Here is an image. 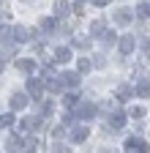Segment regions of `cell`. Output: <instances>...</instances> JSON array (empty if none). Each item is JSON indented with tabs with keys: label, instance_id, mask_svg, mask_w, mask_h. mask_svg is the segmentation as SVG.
I'll use <instances>...</instances> for the list:
<instances>
[{
	"label": "cell",
	"instance_id": "obj_31",
	"mask_svg": "<svg viewBox=\"0 0 150 153\" xmlns=\"http://www.w3.org/2000/svg\"><path fill=\"white\" fill-rule=\"evenodd\" d=\"M98 153H112V150H98Z\"/></svg>",
	"mask_w": 150,
	"mask_h": 153
},
{
	"label": "cell",
	"instance_id": "obj_5",
	"mask_svg": "<svg viewBox=\"0 0 150 153\" xmlns=\"http://www.w3.org/2000/svg\"><path fill=\"white\" fill-rule=\"evenodd\" d=\"M27 93H30L33 101H41V93H44L41 82H38V79H27Z\"/></svg>",
	"mask_w": 150,
	"mask_h": 153
},
{
	"label": "cell",
	"instance_id": "obj_7",
	"mask_svg": "<svg viewBox=\"0 0 150 153\" xmlns=\"http://www.w3.org/2000/svg\"><path fill=\"white\" fill-rule=\"evenodd\" d=\"M35 128H41V118H25V120H22V126H19V131H22V134L35 131Z\"/></svg>",
	"mask_w": 150,
	"mask_h": 153
},
{
	"label": "cell",
	"instance_id": "obj_27",
	"mask_svg": "<svg viewBox=\"0 0 150 153\" xmlns=\"http://www.w3.org/2000/svg\"><path fill=\"white\" fill-rule=\"evenodd\" d=\"M93 33H96V36H104V22H93Z\"/></svg>",
	"mask_w": 150,
	"mask_h": 153
},
{
	"label": "cell",
	"instance_id": "obj_9",
	"mask_svg": "<svg viewBox=\"0 0 150 153\" xmlns=\"http://www.w3.org/2000/svg\"><path fill=\"white\" fill-rule=\"evenodd\" d=\"M27 107V96L25 93H14L11 96V109H25Z\"/></svg>",
	"mask_w": 150,
	"mask_h": 153
},
{
	"label": "cell",
	"instance_id": "obj_15",
	"mask_svg": "<svg viewBox=\"0 0 150 153\" xmlns=\"http://www.w3.org/2000/svg\"><path fill=\"white\" fill-rule=\"evenodd\" d=\"M71 11V6L66 3V0H55V14H58V16H66Z\"/></svg>",
	"mask_w": 150,
	"mask_h": 153
},
{
	"label": "cell",
	"instance_id": "obj_22",
	"mask_svg": "<svg viewBox=\"0 0 150 153\" xmlns=\"http://www.w3.org/2000/svg\"><path fill=\"white\" fill-rule=\"evenodd\" d=\"M101 41H104V44H115V33H112V30H104Z\"/></svg>",
	"mask_w": 150,
	"mask_h": 153
},
{
	"label": "cell",
	"instance_id": "obj_28",
	"mask_svg": "<svg viewBox=\"0 0 150 153\" xmlns=\"http://www.w3.org/2000/svg\"><path fill=\"white\" fill-rule=\"evenodd\" d=\"M142 49H145V57L150 60V41H147V38H142Z\"/></svg>",
	"mask_w": 150,
	"mask_h": 153
},
{
	"label": "cell",
	"instance_id": "obj_1",
	"mask_svg": "<svg viewBox=\"0 0 150 153\" xmlns=\"http://www.w3.org/2000/svg\"><path fill=\"white\" fill-rule=\"evenodd\" d=\"M126 153H150V148H147L145 140L131 137V140H126Z\"/></svg>",
	"mask_w": 150,
	"mask_h": 153
},
{
	"label": "cell",
	"instance_id": "obj_12",
	"mask_svg": "<svg viewBox=\"0 0 150 153\" xmlns=\"http://www.w3.org/2000/svg\"><path fill=\"white\" fill-rule=\"evenodd\" d=\"M109 126H112V128H123V126H126V115H123V112H115V115L109 118Z\"/></svg>",
	"mask_w": 150,
	"mask_h": 153
},
{
	"label": "cell",
	"instance_id": "obj_30",
	"mask_svg": "<svg viewBox=\"0 0 150 153\" xmlns=\"http://www.w3.org/2000/svg\"><path fill=\"white\" fill-rule=\"evenodd\" d=\"M6 68V60H3V57H0V71H3Z\"/></svg>",
	"mask_w": 150,
	"mask_h": 153
},
{
	"label": "cell",
	"instance_id": "obj_16",
	"mask_svg": "<svg viewBox=\"0 0 150 153\" xmlns=\"http://www.w3.org/2000/svg\"><path fill=\"white\" fill-rule=\"evenodd\" d=\"M19 148H22V145H19V137H8V140H6V150H8V153H16Z\"/></svg>",
	"mask_w": 150,
	"mask_h": 153
},
{
	"label": "cell",
	"instance_id": "obj_14",
	"mask_svg": "<svg viewBox=\"0 0 150 153\" xmlns=\"http://www.w3.org/2000/svg\"><path fill=\"white\" fill-rule=\"evenodd\" d=\"M137 96H139V99H150V82L147 79H142L137 85Z\"/></svg>",
	"mask_w": 150,
	"mask_h": 153
},
{
	"label": "cell",
	"instance_id": "obj_13",
	"mask_svg": "<svg viewBox=\"0 0 150 153\" xmlns=\"http://www.w3.org/2000/svg\"><path fill=\"white\" fill-rule=\"evenodd\" d=\"M16 68L25 71V74H30V71H35V63H33V60H27V57H22V60H16Z\"/></svg>",
	"mask_w": 150,
	"mask_h": 153
},
{
	"label": "cell",
	"instance_id": "obj_25",
	"mask_svg": "<svg viewBox=\"0 0 150 153\" xmlns=\"http://www.w3.org/2000/svg\"><path fill=\"white\" fill-rule=\"evenodd\" d=\"M52 150H55V153H71V148H66L63 142H55V145H52Z\"/></svg>",
	"mask_w": 150,
	"mask_h": 153
},
{
	"label": "cell",
	"instance_id": "obj_8",
	"mask_svg": "<svg viewBox=\"0 0 150 153\" xmlns=\"http://www.w3.org/2000/svg\"><path fill=\"white\" fill-rule=\"evenodd\" d=\"M60 79H63V85H66V88H79L82 76H79V74H74V71H68V74H63V76H60Z\"/></svg>",
	"mask_w": 150,
	"mask_h": 153
},
{
	"label": "cell",
	"instance_id": "obj_2",
	"mask_svg": "<svg viewBox=\"0 0 150 153\" xmlns=\"http://www.w3.org/2000/svg\"><path fill=\"white\" fill-rule=\"evenodd\" d=\"M93 115H96V104H77V107H74V118H93Z\"/></svg>",
	"mask_w": 150,
	"mask_h": 153
},
{
	"label": "cell",
	"instance_id": "obj_4",
	"mask_svg": "<svg viewBox=\"0 0 150 153\" xmlns=\"http://www.w3.org/2000/svg\"><path fill=\"white\" fill-rule=\"evenodd\" d=\"M35 33L33 30H27V27H22V25H16L14 27V41H19V44H25V41H30Z\"/></svg>",
	"mask_w": 150,
	"mask_h": 153
},
{
	"label": "cell",
	"instance_id": "obj_11",
	"mask_svg": "<svg viewBox=\"0 0 150 153\" xmlns=\"http://www.w3.org/2000/svg\"><path fill=\"white\" fill-rule=\"evenodd\" d=\"M55 60H58V63H68L71 60V49L68 47H58V49H55Z\"/></svg>",
	"mask_w": 150,
	"mask_h": 153
},
{
	"label": "cell",
	"instance_id": "obj_19",
	"mask_svg": "<svg viewBox=\"0 0 150 153\" xmlns=\"http://www.w3.org/2000/svg\"><path fill=\"white\" fill-rule=\"evenodd\" d=\"M41 30H44V33H52V30H55V19H49V16L41 19Z\"/></svg>",
	"mask_w": 150,
	"mask_h": 153
},
{
	"label": "cell",
	"instance_id": "obj_21",
	"mask_svg": "<svg viewBox=\"0 0 150 153\" xmlns=\"http://www.w3.org/2000/svg\"><path fill=\"white\" fill-rule=\"evenodd\" d=\"M90 68H93V63L87 60V57H82V60H79V71H82V74H87Z\"/></svg>",
	"mask_w": 150,
	"mask_h": 153
},
{
	"label": "cell",
	"instance_id": "obj_18",
	"mask_svg": "<svg viewBox=\"0 0 150 153\" xmlns=\"http://www.w3.org/2000/svg\"><path fill=\"white\" fill-rule=\"evenodd\" d=\"M137 14H139L142 19H150V3H139V6H137Z\"/></svg>",
	"mask_w": 150,
	"mask_h": 153
},
{
	"label": "cell",
	"instance_id": "obj_10",
	"mask_svg": "<svg viewBox=\"0 0 150 153\" xmlns=\"http://www.w3.org/2000/svg\"><path fill=\"white\" fill-rule=\"evenodd\" d=\"M87 134H90L87 126H77V128L71 131V140H74V142H85V140H87Z\"/></svg>",
	"mask_w": 150,
	"mask_h": 153
},
{
	"label": "cell",
	"instance_id": "obj_17",
	"mask_svg": "<svg viewBox=\"0 0 150 153\" xmlns=\"http://www.w3.org/2000/svg\"><path fill=\"white\" fill-rule=\"evenodd\" d=\"M63 104H66L68 109H74V107L79 104V96H77V93H66V99H63Z\"/></svg>",
	"mask_w": 150,
	"mask_h": 153
},
{
	"label": "cell",
	"instance_id": "obj_26",
	"mask_svg": "<svg viewBox=\"0 0 150 153\" xmlns=\"http://www.w3.org/2000/svg\"><path fill=\"white\" fill-rule=\"evenodd\" d=\"M74 44H77L79 49H87V47H90V38H85V36H82V38H77Z\"/></svg>",
	"mask_w": 150,
	"mask_h": 153
},
{
	"label": "cell",
	"instance_id": "obj_32",
	"mask_svg": "<svg viewBox=\"0 0 150 153\" xmlns=\"http://www.w3.org/2000/svg\"><path fill=\"white\" fill-rule=\"evenodd\" d=\"M25 153H35V150H25Z\"/></svg>",
	"mask_w": 150,
	"mask_h": 153
},
{
	"label": "cell",
	"instance_id": "obj_23",
	"mask_svg": "<svg viewBox=\"0 0 150 153\" xmlns=\"http://www.w3.org/2000/svg\"><path fill=\"white\" fill-rule=\"evenodd\" d=\"M131 118H145V107H131Z\"/></svg>",
	"mask_w": 150,
	"mask_h": 153
},
{
	"label": "cell",
	"instance_id": "obj_33",
	"mask_svg": "<svg viewBox=\"0 0 150 153\" xmlns=\"http://www.w3.org/2000/svg\"><path fill=\"white\" fill-rule=\"evenodd\" d=\"M22 3H27V0H22Z\"/></svg>",
	"mask_w": 150,
	"mask_h": 153
},
{
	"label": "cell",
	"instance_id": "obj_20",
	"mask_svg": "<svg viewBox=\"0 0 150 153\" xmlns=\"http://www.w3.org/2000/svg\"><path fill=\"white\" fill-rule=\"evenodd\" d=\"M11 123H14V115H11V112H8V115H0V128H8Z\"/></svg>",
	"mask_w": 150,
	"mask_h": 153
},
{
	"label": "cell",
	"instance_id": "obj_24",
	"mask_svg": "<svg viewBox=\"0 0 150 153\" xmlns=\"http://www.w3.org/2000/svg\"><path fill=\"white\" fill-rule=\"evenodd\" d=\"M128 96H131V90H128L126 85H123V88H117V99H120V101H126Z\"/></svg>",
	"mask_w": 150,
	"mask_h": 153
},
{
	"label": "cell",
	"instance_id": "obj_6",
	"mask_svg": "<svg viewBox=\"0 0 150 153\" xmlns=\"http://www.w3.org/2000/svg\"><path fill=\"white\" fill-rule=\"evenodd\" d=\"M131 19H134V16H131V11H128V8H117V11H115V22H117L120 27L131 25Z\"/></svg>",
	"mask_w": 150,
	"mask_h": 153
},
{
	"label": "cell",
	"instance_id": "obj_3",
	"mask_svg": "<svg viewBox=\"0 0 150 153\" xmlns=\"http://www.w3.org/2000/svg\"><path fill=\"white\" fill-rule=\"evenodd\" d=\"M134 47H137V38H134V36H120V44H117L120 55H131V52H134Z\"/></svg>",
	"mask_w": 150,
	"mask_h": 153
},
{
	"label": "cell",
	"instance_id": "obj_29",
	"mask_svg": "<svg viewBox=\"0 0 150 153\" xmlns=\"http://www.w3.org/2000/svg\"><path fill=\"white\" fill-rule=\"evenodd\" d=\"M93 6H109V0H90Z\"/></svg>",
	"mask_w": 150,
	"mask_h": 153
}]
</instances>
